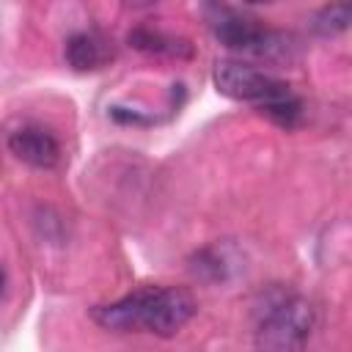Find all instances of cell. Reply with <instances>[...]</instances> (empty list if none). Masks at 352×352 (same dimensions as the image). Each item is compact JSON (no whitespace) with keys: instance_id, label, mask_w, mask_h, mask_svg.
Listing matches in <instances>:
<instances>
[{"instance_id":"6da1fadb","label":"cell","mask_w":352,"mask_h":352,"mask_svg":"<svg viewBox=\"0 0 352 352\" xmlns=\"http://www.w3.org/2000/svg\"><path fill=\"white\" fill-rule=\"evenodd\" d=\"M198 305L187 289L179 286H146L121 300L91 308V319L116 333H151L160 338L176 336L192 316Z\"/></svg>"},{"instance_id":"7a4b0ae2","label":"cell","mask_w":352,"mask_h":352,"mask_svg":"<svg viewBox=\"0 0 352 352\" xmlns=\"http://www.w3.org/2000/svg\"><path fill=\"white\" fill-rule=\"evenodd\" d=\"M316 327V308L300 294H275L264 302L256 324L258 349H302Z\"/></svg>"},{"instance_id":"3957f363","label":"cell","mask_w":352,"mask_h":352,"mask_svg":"<svg viewBox=\"0 0 352 352\" xmlns=\"http://www.w3.org/2000/svg\"><path fill=\"white\" fill-rule=\"evenodd\" d=\"M212 82H214L217 94H223L228 99H236V102H250L258 110L264 104L292 94V88L283 80H278V77H272V74H267V72H261L250 63L231 60V58H223V60L214 63Z\"/></svg>"},{"instance_id":"277c9868","label":"cell","mask_w":352,"mask_h":352,"mask_svg":"<svg viewBox=\"0 0 352 352\" xmlns=\"http://www.w3.org/2000/svg\"><path fill=\"white\" fill-rule=\"evenodd\" d=\"M206 22H209L212 33L217 36V41L228 50L250 52V55H272V52L283 50V41L278 33L256 25L253 19L242 16L236 8H231L220 0L206 3Z\"/></svg>"},{"instance_id":"5b68a950","label":"cell","mask_w":352,"mask_h":352,"mask_svg":"<svg viewBox=\"0 0 352 352\" xmlns=\"http://www.w3.org/2000/svg\"><path fill=\"white\" fill-rule=\"evenodd\" d=\"M6 143H8V151L19 162H25L36 170H52V168L60 165V157H63L58 138L41 124L16 126L14 132H8Z\"/></svg>"},{"instance_id":"8992f818","label":"cell","mask_w":352,"mask_h":352,"mask_svg":"<svg viewBox=\"0 0 352 352\" xmlns=\"http://www.w3.org/2000/svg\"><path fill=\"white\" fill-rule=\"evenodd\" d=\"M63 55H66V63L74 72H94V69L104 66L113 58V50H110V41L102 33L82 30V33H74L66 41Z\"/></svg>"},{"instance_id":"52a82bcc","label":"cell","mask_w":352,"mask_h":352,"mask_svg":"<svg viewBox=\"0 0 352 352\" xmlns=\"http://www.w3.org/2000/svg\"><path fill=\"white\" fill-rule=\"evenodd\" d=\"M129 44L135 50H143V52H168V55H182V50L190 52V47H184V41L168 38V36L148 30V28H138L135 33H129Z\"/></svg>"},{"instance_id":"ba28073f","label":"cell","mask_w":352,"mask_h":352,"mask_svg":"<svg viewBox=\"0 0 352 352\" xmlns=\"http://www.w3.org/2000/svg\"><path fill=\"white\" fill-rule=\"evenodd\" d=\"M349 25H352V0H341L338 6L324 8L316 16V30H322V33H336Z\"/></svg>"},{"instance_id":"9c48e42d","label":"cell","mask_w":352,"mask_h":352,"mask_svg":"<svg viewBox=\"0 0 352 352\" xmlns=\"http://www.w3.org/2000/svg\"><path fill=\"white\" fill-rule=\"evenodd\" d=\"M157 0H124V6H129V8H148V6H154Z\"/></svg>"},{"instance_id":"30bf717a","label":"cell","mask_w":352,"mask_h":352,"mask_svg":"<svg viewBox=\"0 0 352 352\" xmlns=\"http://www.w3.org/2000/svg\"><path fill=\"white\" fill-rule=\"evenodd\" d=\"M245 3H270V0H245Z\"/></svg>"}]
</instances>
